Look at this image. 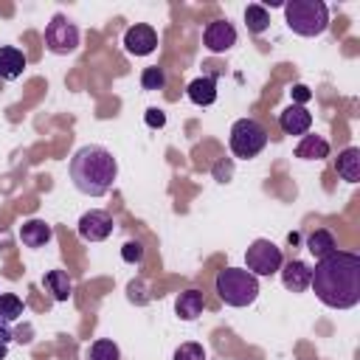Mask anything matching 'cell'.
Masks as SVG:
<instances>
[{
	"label": "cell",
	"mask_w": 360,
	"mask_h": 360,
	"mask_svg": "<svg viewBox=\"0 0 360 360\" xmlns=\"http://www.w3.org/2000/svg\"><path fill=\"white\" fill-rule=\"evenodd\" d=\"M309 287L315 298L329 309H352L360 304V256L335 250L318 259Z\"/></svg>",
	"instance_id": "1"
},
{
	"label": "cell",
	"mask_w": 360,
	"mask_h": 360,
	"mask_svg": "<svg viewBox=\"0 0 360 360\" xmlns=\"http://www.w3.org/2000/svg\"><path fill=\"white\" fill-rule=\"evenodd\" d=\"M68 172H70V183L79 194L104 197L112 188L115 177H118V163H115L110 149L87 143V146L73 152V158L68 163Z\"/></svg>",
	"instance_id": "2"
},
{
	"label": "cell",
	"mask_w": 360,
	"mask_h": 360,
	"mask_svg": "<svg viewBox=\"0 0 360 360\" xmlns=\"http://www.w3.org/2000/svg\"><path fill=\"white\" fill-rule=\"evenodd\" d=\"M284 20L298 37H321L329 28V8L323 0H290L284 3Z\"/></svg>",
	"instance_id": "3"
},
{
	"label": "cell",
	"mask_w": 360,
	"mask_h": 360,
	"mask_svg": "<svg viewBox=\"0 0 360 360\" xmlns=\"http://www.w3.org/2000/svg\"><path fill=\"white\" fill-rule=\"evenodd\" d=\"M217 295L228 307H248L259 298V278L245 267H225L217 273Z\"/></svg>",
	"instance_id": "4"
},
{
	"label": "cell",
	"mask_w": 360,
	"mask_h": 360,
	"mask_svg": "<svg viewBox=\"0 0 360 360\" xmlns=\"http://www.w3.org/2000/svg\"><path fill=\"white\" fill-rule=\"evenodd\" d=\"M228 146L236 158L248 160V158H256L264 146H267V129L256 121V118H239L233 121L231 127V138H228Z\"/></svg>",
	"instance_id": "5"
},
{
	"label": "cell",
	"mask_w": 360,
	"mask_h": 360,
	"mask_svg": "<svg viewBox=\"0 0 360 360\" xmlns=\"http://www.w3.org/2000/svg\"><path fill=\"white\" fill-rule=\"evenodd\" d=\"M284 264V256H281V248H276L270 239H253L245 250V270L253 273L256 278L259 276H273L278 273Z\"/></svg>",
	"instance_id": "6"
},
{
	"label": "cell",
	"mask_w": 360,
	"mask_h": 360,
	"mask_svg": "<svg viewBox=\"0 0 360 360\" xmlns=\"http://www.w3.org/2000/svg\"><path fill=\"white\" fill-rule=\"evenodd\" d=\"M45 48L56 56H68L79 48V28L65 14H53L45 25Z\"/></svg>",
	"instance_id": "7"
},
{
	"label": "cell",
	"mask_w": 360,
	"mask_h": 360,
	"mask_svg": "<svg viewBox=\"0 0 360 360\" xmlns=\"http://www.w3.org/2000/svg\"><path fill=\"white\" fill-rule=\"evenodd\" d=\"M76 231L84 242H104L110 233H112V217L110 211H101V208H90L79 217L76 222Z\"/></svg>",
	"instance_id": "8"
},
{
	"label": "cell",
	"mask_w": 360,
	"mask_h": 360,
	"mask_svg": "<svg viewBox=\"0 0 360 360\" xmlns=\"http://www.w3.org/2000/svg\"><path fill=\"white\" fill-rule=\"evenodd\" d=\"M124 48L132 56H149L158 48V31L146 22H135L124 31Z\"/></svg>",
	"instance_id": "9"
},
{
	"label": "cell",
	"mask_w": 360,
	"mask_h": 360,
	"mask_svg": "<svg viewBox=\"0 0 360 360\" xmlns=\"http://www.w3.org/2000/svg\"><path fill=\"white\" fill-rule=\"evenodd\" d=\"M202 45H205L211 53H225V51H231V48L236 45V28H233V22H228V20H214V22H208L205 31H202Z\"/></svg>",
	"instance_id": "10"
},
{
	"label": "cell",
	"mask_w": 360,
	"mask_h": 360,
	"mask_svg": "<svg viewBox=\"0 0 360 360\" xmlns=\"http://www.w3.org/2000/svg\"><path fill=\"white\" fill-rule=\"evenodd\" d=\"M281 284L290 290V292H304L309 287V278H312V267L301 259H290L281 264Z\"/></svg>",
	"instance_id": "11"
},
{
	"label": "cell",
	"mask_w": 360,
	"mask_h": 360,
	"mask_svg": "<svg viewBox=\"0 0 360 360\" xmlns=\"http://www.w3.org/2000/svg\"><path fill=\"white\" fill-rule=\"evenodd\" d=\"M278 127L284 135H307L312 127V112L307 107L290 104L284 112H278Z\"/></svg>",
	"instance_id": "12"
},
{
	"label": "cell",
	"mask_w": 360,
	"mask_h": 360,
	"mask_svg": "<svg viewBox=\"0 0 360 360\" xmlns=\"http://www.w3.org/2000/svg\"><path fill=\"white\" fill-rule=\"evenodd\" d=\"M25 65H28V59H25V53H22L20 48H14V45H0V79H3V82L20 79L22 70H25Z\"/></svg>",
	"instance_id": "13"
},
{
	"label": "cell",
	"mask_w": 360,
	"mask_h": 360,
	"mask_svg": "<svg viewBox=\"0 0 360 360\" xmlns=\"http://www.w3.org/2000/svg\"><path fill=\"white\" fill-rule=\"evenodd\" d=\"M186 96L197 107H211L217 101V76H197L194 82H188Z\"/></svg>",
	"instance_id": "14"
},
{
	"label": "cell",
	"mask_w": 360,
	"mask_h": 360,
	"mask_svg": "<svg viewBox=\"0 0 360 360\" xmlns=\"http://www.w3.org/2000/svg\"><path fill=\"white\" fill-rule=\"evenodd\" d=\"M20 239L25 248H45L53 239V228L45 219H28L20 225Z\"/></svg>",
	"instance_id": "15"
},
{
	"label": "cell",
	"mask_w": 360,
	"mask_h": 360,
	"mask_svg": "<svg viewBox=\"0 0 360 360\" xmlns=\"http://www.w3.org/2000/svg\"><path fill=\"white\" fill-rule=\"evenodd\" d=\"M202 307H205V295L200 290H183L174 301V312L180 321H197L202 315Z\"/></svg>",
	"instance_id": "16"
},
{
	"label": "cell",
	"mask_w": 360,
	"mask_h": 360,
	"mask_svg": "<svg viewBox=\"0 0 360 360\" xmlns=\"http://www.w3.org/2000/svg\"><path fill=\"white\" fill-rule=\"evenodd\" d=\"M295 158L323 160V158H329V141L323 135H301V141L295 143Z\"/></svg>",
	"instance_id": "17"
},
{
	"label": "cell",
	"mask_w": 360,
	"mask_h": 360,
	"mask_svg": "<svg viewBox=\"0 0 360 360\" xmlns=\"http://www.w3.org/2000/svg\"><path fill=\"white\" fill-rule=\"evenodd\" d=\"M335 169H338V174H340L346 183H357V180H360V149H357V146H346V149L338 155Z\"/></svg>",
	"instance_id": "18"
},
{
	"label": "cell",
	"mask_w": 360,
	"mask_h": 360,
	"mask_svg": "<svg viewBox=\"0 0 360 360\" xmlns=\"http://www.w3.org/2000/svg\"><path fill=\"white\" fill-rule=\"evenodd\" d=\"M307 250L315 256V259H323L329 253L338 250V242H335V233L326 231V228H315L307 233Z\"/></svg>",
	"instance_id": "19"
},
{
	"label": "cell",
	"mask_w": 360,
	"mask_h": 360,
	"mask_svg": "<svg viewBox=\"0 0 360 360\" xmlns=\"http://www.w3.org/2000/svg\"><path fill=\"white\" fill-rule=\"evenodd\" d=\"M42 287L53 295V301H68L70 292H73V281H70V276L65 270H48L42 276Z\"/></svg>",
	"instance_id": "20"
},
{
	"label": "cell",
	"mask_w": 360,
	"mask_h": 360,
	"mask_svg": "<svg viewBox=\"0 0 360 360\" xmlns=\"http://www.w3.org/2000/svg\"><path fill=\"white\" fill-rule=\"evenodd\" d=\"M22 309H25V304H22V298L20 295H14V292H3L0 295V323H14L20 315H22Z\"/></svg>",
	"instance_id": "21"
},
{
	"label": "cell",
	"mask_w": 360,
	"mask_h": 360,
	"mask_svg": "<svg viewBox=\"0 0 360 360\" xmlns=\"http://www.w3.org/2000/svg\"><path fill=\"white\" fill-rule=\"evenodd\" d=\"M245 25H248L250 34H262V31H267V25H270V14H267V8L259 6V3H250V6L245 8Z\"/></svg>",
	"instance_id": "22"
},
{
	"label": "cell",
	"mask_w": 360,
	"mask_h": 360,
	"mask_svg": "<svg viewBox=\"0 0 360 360\" xmlns=\"http://www.w3.org/2000/svg\"><path fill=\"white\" fill-rule=\"evenodd\" d=\"M87 360H121V349L110 338H98L87 349Z\"/></svg>",
	"instance_id": "23"
},
{
	"label": "cell",
	"mask_w": 360,
	"mask_h": 360,
	"mask_svg": "<svg viewBox=\"0 0 360 360\" xmlns=\"http://www.w3.org/2000/svg\"><path fill=\"white\" fill-rule=\"evenodd\" d=\"M141 87L143 90H163L166 87V70L158 65H149L141 70Z\"/></svg>",
	"instance_id": "24"
},
{
	"label": "cell",
	"mask_w": 360,
	"mask_h": 360,
	"mask_svg": "<svg viewBox=\"0 0 360 360\" xmlns=\"http://www.w3.org/2000/svg\"><path fill=\"white\" fill-rule=\"evenodd\" d=\"M172 360H205V349H202L200 343L188 340V343H180V346L174 349V357H172Z\"/></svg>",
	"instance_id": "25"
},
{
	"label": "cell",
	"mask_w": 360,
	"mask_h": 360,
	"mask_svg": "<svg viewBox=\"0 0 360 360\" xmlns=\"http://www.w3.org/2000/svg\"><path fill=\"white\" fill-rule=\"evenodd\" d=\"M121 259H124L127 264H141V262H143V245L135 242V239L124 242V245H121Z\"/></svg>",
	"instance_id": "26"
},
{
	"label": "cell",
	"mask_w": 360,
	"mask_h": 360,
	"mask_svg": "<svg viewBox=\"0 0 360 360\" xmlns=\"http://www.w3.org/2000/svg\"><path fill=\"white\" fill-rule=\"evenodd\" d=\"M143 121H146V127H152V129H160V127L166 124V112H163L160 107H149V110L143 112Z\"/></svg>",
	"instance_id": "27"
},
{
	"label": "cell",
	"mask_w": 360,
	"mask_h": 360,
	"mask_svg": "<svg viewBox=\"0 0 360 360\" xmlns=\"http://www.w3.org/2000/svg\"><path fill=\"white\" fill-rule=\"evenodd\" d=\"M290 96H292V101H295L298 107H301L304 101H309V98H312V93H309V87H307V84H292V87H290Z\"/></svg>",
	"instance_id": "28"
},
{
	"label": "cell",
	"mask_w": 360,
	"mask_h": 360,
	"mask_svg": "<svg viewBox=\"0 0 360 360\" xmlns=\"http://www.w3.org/2000/svg\"><path fill=\"white\" fill-rule=\"evenodd\" d=\"M0 340H6V343L11 340V332L6 329V323H0Z\"/></svg>",
	"instance_id": "29"
},
{
	"label": "cell",
	"mask_w": 360,
	"mask_h": 360,
	"mask_svg": "<svg viewBox=\"0 0 360 360\" xmlns=\"http://www.w3.org/2000/svg\"><path fill=\"white\" fill-rule=\"evenodd\" d=\"M6 354H8V343L0 340V360H6Z\"/></svg>",
	"instance_id": "30"
}]
</instances>
